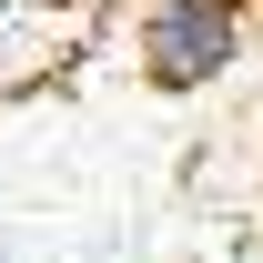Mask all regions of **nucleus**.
Returning a JSON list of instances; mask_svg holds the SVG:
<instances>
[{
    "instance_id": "nucleus-1",
    "label": "nucleus",
    "mask_w": 263,
    "mask_h": 263,
    "mask_svg": "<svg viewBox=\"0 0 263 263\" xmlns=\"http://www.w3.org/2000/svg\"><path fill=\"white\" fill-rule=\"evenodd\" d=\"M243 51V0H152L142 10V61L152 81H213Z\"/></svg>"
}]
</instances>
